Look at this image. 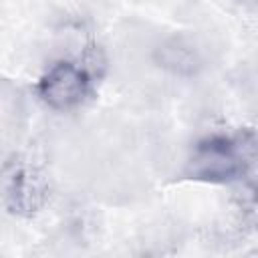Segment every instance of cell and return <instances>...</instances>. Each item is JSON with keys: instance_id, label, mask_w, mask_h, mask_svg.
<instances>
[{"instance_id": "obj_1", "label": "cell", "mask_w": 258, "mask_h": 258, "mask_svg": "<svg viewBox=\"0 0 258 258\" xmlns=\"http://www.w3.org/2000/svg\"><path fill=\"white\" fill-rule=\"evenodd\" d=\"M85 75L75 64L62 62L48 71L40 85V93L50 107L67 109L77 105L85 95Z\"/></svg>"}, {"instance_id": "obj_2", "label": "cell", "mask_w": 258, "mask_h": 258, "mask_svg": "<svg viewBox=\"0 0 258 258\" xmlns=\"http://www.w3.org/2000/svg\"><path fill=\"white\" fill-rule=\"evenodd\" d=\"M155 60L159 67L175 73V75H194L200 67L198 54L191 50V46L179 42V40H167L155 50Z\"/></svg>"}]
</instances>
